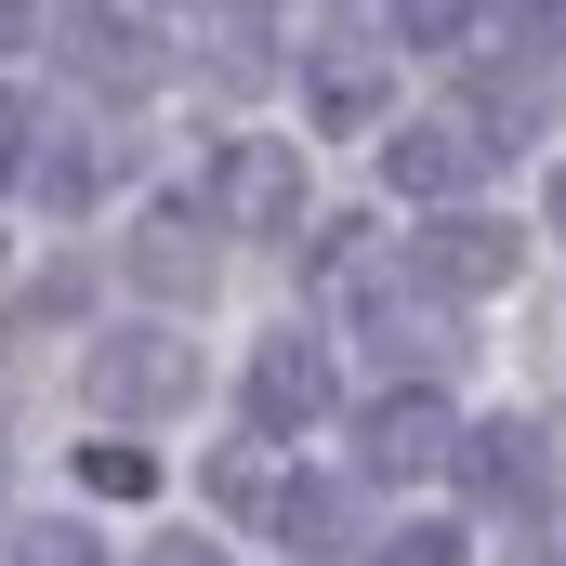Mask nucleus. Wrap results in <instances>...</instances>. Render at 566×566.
Instances as JSON below:
<instances>
[{
  "instance_id": "nucleus-1",
  "label": "nucleus",
  "mask_w": 566,
  "mask_h": 566,
  "mask_svg": "<svg viewBox=\"0 0 566 566\" xmlns=\"http://www.w3.org/2000/svg\"><path fill=\"white\" fill-rule=\"evenodd\" d=\"M80 396H93L106 422H158V409L198 396V343H185V329H119V343H93Z\"/></svg>"
},
{
  "instance_id": "nucleus-2",
  "label": "nucleus",
  "mask_w": 566,
  "mask_h": 566,
  "mask_svg": "<svg viewBox=\"0 0 566 566\" xmlns=\"http://www.w3.org/2000/svg\"><path fill=\"white\" fill-rule=\"evenodd\" d=\"M461 434H474V422H448L434 382H396V396L356 409V461H369L382 488H409V474H461Z\"/></svg>"
},
{
  "instance_id": "nucleus-3",
  "label": "nucleus",
  "mask_w": 566,
  "mask_h": 566,
  "mask_svg": "<svg viewBox=\"0 0 566 566\" xmlns=\"http://www.w3.org/2000/svg\"><path fill=\"white\" fill-rule=\"evenodd\" d=\"M211 488H224V501H251V514L290 541V566H316V554H343V541H356V501H343L329 474H264V461H224Z\"/></svg>"
},
{
  "instance_id": "nucleus-4",
  "label": "nucleus",
  "mask_w": 566,
  "mask_h": 566,
  "mask_svg": "<svg viewBox=\"0 0 566 566\" xmlns=\"http://www.w3.org/2000/svg\"><path fill=\"white\" fill-rule=\"evenodd\" d=\"M53 27H66V80H93V93H158V66H171V40L133 0H66Z\"/></svg>"
},
{
  "instance_id": "nucleus-5",
  "label": "nucleus",
  "mask_w": 566,
  "mask_h": 566,
  "mask_svg": "<svg viewBox=\"0 0 566 566\" xmlns=\"http://www.w3.org/2000/svg\"><path fill=\"white\" fill-rule=\"evenodd\" d=\"M211 224H238V238H290V224H316V198H303V158L290 145H224L211 158Z\"/></svg>"
},
{
  "instance_id": "nucleus-6",
  "label": "nucleus",
  "mask_w": 566,
  "mask_h": 566,
  "mask_svg": "<svg viewBox=\"0 0 566 566\" xmlns=\"http://www.w3.org/2000/svg\"><path fill=\"white\" fill-rule=\"evenodd\" d=\"M303 106H316L329 133H382V106H396V40L329 27V40L303 53Z\"/></svg>"
},
{
  "instance_id": "nucleus-7",
  "label": "nucleus",
  "mask_w": 566,
  "mask_h": 566,
  "mask_svg": "<svg viewBox=\"0 0 566 566\" xmlns=\"http://www.w3.org/2000/svg\"><path fill=\"white\" fill-rule=\"evenodd\" d=\"M329 422V343L316 329H264V356H251V434H303Z\"/></svg>"
},
{
  "instance_id": "nucleus-8",
  "label": "nucleus",
  "mask_w": 566,
  "mask_h": 566,
  "mask_svg": "<svg viewBox=\"0 0 566 566\" xmlns=\"http://www.w3.org/2000/svg\"><path fill=\"white\" fill-rule=\"evenodd\" d=\"M488 158H501V145L474 133V119H396V133H382V185H396V198H461Z\"/></svg>"
},
{
  "instance_id": "nucleus-9",
  "label": "nucleus",
  "mask_w": 566,
  "mask_h": 566,
  "mask_svg": "<svg viewBox=\"0 0 566 566\" xmlns=\"http://www.w3.org/2000/svg\"><path fill=\"white\" fill-rule=\"evenodd\" d=\"M356 329H369L382 369H396V356H409V369H448V356H461V329H448V303H434L422 277H369L356 290Z\"/></svg>"
},
{
  "instance_id": "nucleus-10",
  "label": "nucleus",
  "mask_w": 566,
  "mask_h": 566,
  "mask_svg": "<svg viewBox=\"0 0 566 566\" xmlns=\"http://www.w3.org/2000/svg\"><path fill=\"white\" fill-rule=\"evenodd\" d=\"M409 277H422L434 303H461V290H501V277H514V224H474V211H448V224H422V238H409Z\"/></svg>"
},
{
  "instance_id": "nucleus-11",
  "label": "nucleus",
  "mask_w": 566,
  "mask_h": 566,
  "mask_svg": "<svg viewBox=\"0 0 566 566\" xmlns=\"http://www.w3.org/2000/svg\"><path fill=\"white\" fill-rule=\"evenodd\" d=\"M541 474H554L541 422H474L461 434V488H474L488 514H541Z\"/></svg>"
},
{
  "instance_id": "nucleus-12",
  "label": "nucleus",
  "mask_w": 566,
  "mask_h": 566,
  "mask_svg": "<svg viewBox=\"0 0 566 566\" xmlns=\"http://www.w3.org/2000/svg\"><path fill=\"white\" fill-rule=\"evenodd\" d=\"M133 277L158 290V303H198V290H211V198L145 211V224H133Z\"/></svg>"
},
{
  "instance_id": "nucleus-13",
  "label": "nucleus",
  "mask_w": 566,
  "mask_h": 566,
  "mask_svg": "<svg viewBox=\"0 0 566 566\" xmlns=\"http://www.w3.org/2000/svg\"><path fill=\"white\" fill-rule=\"evenodd\" d=\"M461 119H474L488 145H527V133H541V66H527V53H488L474 93H461Z\"/></svg>"
},
{
  "instance_id": "nucleus-14",
  "label": "nucleus",
  "mask_w": 566,
  "mask_h": 566,
  "mask_svg": "<svg viewBox=\"0 0 566 566\" xmlns=\"http://www.w3.org/2000/svg\"><path fill=\"white\" fill-rule=\"evenodd\" d=\"M93 185H106V145H80V133H53V145H40V198H53V211H80Z\"/></svg>"
},
{
  "instance_id": "nucleus-15",
  "label": "nucleus",
  "mask_w": 566,
  "mask_h": 566,
  "mask_svg": "<svg viewBox=\"0 0 566 566\" xmlns=\"http://www.w3.org/2000/svg\"><path fill=\"white\" fill-rule=\"evenodd\" d=\"M40 145H53V106L40 93H0V171H40Z\"/></svg>"
},
{
  "instance_id": "nucleus-16",
  "label": "nucleus",
  "mask_w": 566,
  "mask_h": 566,
  "mask_svg": "<svg viewBox=\"0 0 566 566\" xmlns=\"http://www.w3.org/2000/svg\"><path fill=\"white\" fill-rule=\"evenodd\" d=\"M461 13H474V0H382V40L434 53V40H461Z\"/></svg>"
},
{
  "instance_id": "nucleus-17",
  "label": "nucleus",
  "mask_w": 566,
  "mask_h": 566,
  "mask_svg": "<svg viewBox=\"0 0 566 566\" xmlns=\"http://www.w3.org/2000/svg\"><path fill=\"white\" fill-rule=\"evenodd\" d=\"M514 53H566V0H488Z\"/></svg>"
},
{
  "instance_id": "nucleus-18",
  "label": "nucleus",
  "mask_w": 566,
  "mask_h": 566,
  "mask_svg": "<svg viewBox=\"0 0 566 566\" xmlns=\"http://www.w3.org/2000/svg\"><path fill=\"white\" fill-rule=\"evenodd\" d=\"M80 488H106V501H145V488H158V461H145V448H93V461H80Z\"/></svg>"
},
{
  "instance_id": "nucleus-19",
  "label": "nucleus",
  "mask_w": 566,
  "mask_h": 566,
  "mask_svg": "<svg viewBox=\"0 0 566 566\" xmlns=\"http://www.w3.org/2000/svg\"><path fill=\"white\" fill-rule=\"evenodd\" d=\"M369 566H461V527H396V541H369Z\"/></svg>"
},
{
  "instance_id": "nucleus-20",
  "label": "nucleus",
  "mask_w": 566,
  "mask_h": 566,
  "mask_svg": "<svg viewBox=\"0 0 566 566\" xmlns=\"http://www.w3.org/2000/svg\"><path fill=\"white\" fill-rule=\"evenodd\" d=\"M13 566H93V541L53 514V527H13Z\"/></svg>"
},
{
  "instance_id": "nucleus-21",
  "label": "nucleus",
  "mask_w": 566,
  "mask_h": 566,
  "mask_svg": "<svg viewBox=\"0 0 566 566\" xmlns=\"http://www.w3.org/2000/svg\"><path fill=\"white\" fill-rule=\"evenodd\" d=\"M501 566H566V514H527V527L501 541Z\"/></svg>"
},
{
  "instance_id": "nucleus-22",
  "label": "nucleus",
  "mask_w": 566,
  "mask_h": 566,
  "mask_svg": "<svg viewBox=\"0 0 566 566\" xmlns=\"http://www.w3.org/2000/svg\"><path fill=\"white\" fill-rule=\"evenodd\" d=\"M145 566H224V554H211V541H158Z\"/></svg>"
},
{
  "instance_id": "nucleus-23",
  "label": "nucleus",
  "mask_w": 566,
  "mask_h": 566,
  "mask_svg": "<svg viewBox=\"0 0 566 566\" xmlns=\"http://www.w3.org/2000/svg\"><path fill=\"white\" fill-rule=\"evenodd\" d=\"M27 27H40V0H0V53H13V40H27Z\"/></svg>"
},
{
  "instance_id": "nucleus-24",
  "label": "nucleus",
  "mask_w": 566,
  "mask_h": 566,
  "mask_svg": "<svg viewBox=\"0 0 566 566\" xmlns=\"http://www.w3.org/2000/svg\"><path fill=\"white\" fill-rule=\"evenodd\" d=\"M554 224H566V185H554Z\"/></svg>"
},
{
  "instance_id": "nucleus-25",
  "label": "nucleus",
  "mask_w": 566,
  "mask_h": 566,
  "mask_svg": "<svg viewBox=\"0 0 566 566\" xmlns=\"http://www.w3.org/2000/svg\"><path fill=\"white\" fill-rule=\"evenodd\" d=\"M0 474H13V448H0Z\"/></svg>"
}]
</instances>
